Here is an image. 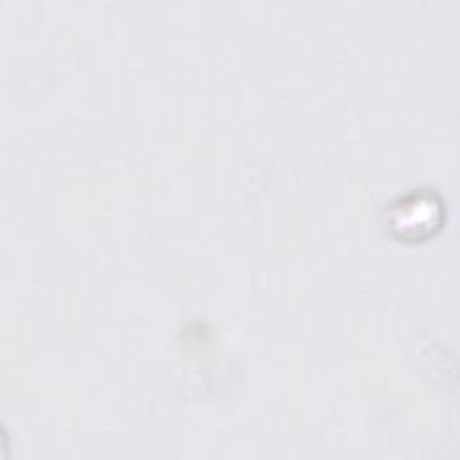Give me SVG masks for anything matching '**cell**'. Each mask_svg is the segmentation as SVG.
I'll use <instances>...</instances> for the list:
<instances>
[{
    "label": "cell",
    "instance_id": "cell-1",
    "mask_svg": "<svg viewBox=\"0 0 460 460\" xmlns=\"http://www.w3.org/2000/svg\"><path fill=\"white\" fill-rule=\"evenodd\" d=\"M392 216L394 232L404 234H420L433 230L435 221L440 217V203L431 196H415L411 199H402L397 203Z\"/></svg>",
    "mask_w": 460,
    "mask_h": 460
}]
</instances>
